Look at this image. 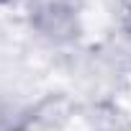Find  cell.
Here are the masks:
<instances>
[]
</instances>
